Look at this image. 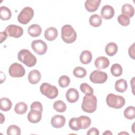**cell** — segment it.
<instances>
[{"label": "cell", "instance_id": "42", "mask_svg": "<svg viewBox=\"0 0 135 135\" xmlns=\"http://www.w3.org/2000/svg\"><path fill=\"white\" fill-rule=\"evenodd\" d=\"M112 134V132H111L109 130H107V131H105V132H104L103 133V134Z\"/></svg>", "mask_w": 135, "mask_h": 135}, {"label": "cell", "instance_id": "37", "mask_svg": "<svg viewBox=\"0 0 135 135\" xmlns=\"http://www.w3.org/2000/svg\"><path fill=\"white\" fill-rule=\"evenodd\" d=\"M69 127L73 130H75L78 131L80 130V128L79 127V124H78V118H71L69 123Z\"/></svg>", "mask_w": 135, "mask_h": 135}, {"label": "cell", "instance_id": "18", "mask_svg": "<svg viewBox=\"0 0 135 135\" xmlns=\"http://www.w3.org/2000/svg\"><path fill=\"white\" fill-rule=\"evenodd\" d=\"M58 32L56 28L54 27H50L47 28L44 33L45 38L50 41L54 40L57 36Z\"/></svg>", "mask_w": 135, "mask_h": 135}, {"label": "cell", "instance_id": "17", "mask_svg": "<svg viewBox=\"0 0 135 135\" xmlns=\"http://www.w3.org/2000/svg\"><path fill=\"white\" fill-rule=\"evenodd\" d=\"M41 78L40 72L37 70H33L30 72L28 75V80L32 84H35L39 82Z\"/></svg>", "mask_w": 135, "mask_h": 135}, {"label": "cell", "instance_id": "10", "mask_svg": "<svg viewBox=\"0 0 135 135\" xmlns=\"http://www.w3.org/2000/svg\"><path fill=\"white\" fill-rule=\"evenodd\" d=\"M5 32L8 36L15 38H18L23 34V28L14 24H11L7 26L5 30Z\"/></svg>", "mask_w": 135, "mask_h": 135}, {"label": "cell", "instance_id": "36", "mask_svg": "<svg viewBox=\"0 0 135 135\" xmlns=\"http://www.w3.org/2000/svg\"><path fill=\"white\" fill-rule=\"evenodd\" d=\"M117 20L120 24L123 26H127L130 24V18L123 14H120L118 16Z\"/></svg>", "mask_w": 135, "mask_h": 135}, {"label": "cell", "instance_id": "8", "mask_svg": "<svg viewBox=\"0 0 135 135\" xmlns=\"http://www.w3.org/2000/svg\"><path fill=\"white\" fill-rule=\"evenodd\" d=\"M8 72L12 77L21 78L24 75L25 70L21 64L18 63H14L9 66Z\"/></svg>", "mask_w": 135, "mask_h": 135}, {"label": "cell", "instance_id": "26", "mask_svg": "<svg viewBox=\"0 0 135 135\" xmlns=\"http://www.w3.org/2000/svg\"><path fill=\"white\" fill-rule=\"evenodd\" d=\"M11 11L8 7L4 6L0 7V18L2 20H8L11 18Z\"/></svg>", "mask_w": 135, "mask_h": 135}, {"label": "cell", "instance_id": "7", "mask_svg": "<svg viewBox=\"0 0 135 135\" xmlns=\"http://www.w3.org/2000/svg\"><path fill=\"white\" fill-rule=\"evenodd\" d=\"M107 79V74L98 70L93 71L90 75V81L95 84L103 83L106 82Z\"/></svg>", "mask_w": 135, "mask_h": 135}, {"label": "cell", "instance_id": "19", "mask_svg": "<svg viewBox=\"0 0 135 135\" xmlns=\"http://www.w3.org/2000/svg\"><path fill=\"white\" fill-rule=\"evenodd\" d=\"M78 124L80 129H86L90 127L91 123V120L90 118L87 116L81 115L78 118Z\"/></svg>", "mask_w": 135, "mask_h": 135}, {"label": "cell", "instance_id": "1", "mask_svg": "<svg viewBox=\"0 0 135 135\" xmlns=\"http://www.w3.org/2000/svg\"><path fill=\"white\" fill-rule=\"evenodd\" d=\"M17 58L20 62L28 67L34 66L37 62L35 55L27 49H22L18 53Z\"/></svg>", "mask_w": 135, "mask_h": 135}, {"label": "cell", "instance_id": "41", "mask_svg": "<svg viewBox=\"0 0 135 135\" xmlns=\"http://www.w3.org/2000/svg\"><path fill=\"white\" fill-rule=\"evenodd\" d=\"M0 34H1V43H2L4 41H5L8 35L5 31L1 32Z\"/></svg>", "mask_w": 135, "mask_h": 135}, {"label": "cell", "instance_id": "5", "mask_svg": "<svg viewBox=\"0 0 135 135\" xmlns=\"http://www.w3.org/2000/svg\"><path fill=\"white\" fill-rule=\"evenodd\" d=\"M40 89L42 94L49 99H53L58 95L59 91L57 88L48 83L44 82L42 83L41 85Z\"/></svg>", "mask_w": 135, "mask_h": 135}, {"label": "cell", "instance_id": "15", "mask_svg": "<svg viewBox=\"0 0 135 135\" xmlns=\"http://www.w3.org/2000/svg\"><path fill=\"white\" fill-rule=\"evenodd\" d=\"M101 0H86L85 2V8L89 12L97 11L100 5Z\"/></svg>", "mask_w": 135, "mask_h": 135}, {"label": "cell", "instance_id": "21", "mask_svg": "<svg viewBox=\"0 0 135 135\" xmlns=\"http://www.w3.org/2000/svg\"><path fill=\"white\" fill-rule=\"evenodd\" d=\"M114 88L115 90L118 92L123 93L125 92L128 88L127 81L123 79L117 80L115 83Z\"/></svg>", "mask_w": 135, "mask_h": 135}, {"label": "cell", "instance_id": "2", "mask_svg": "<svg viewBox=\"0 0 135 135\" xmlns=\"http://www.w3.org/2000/svg\"><path fill=\"white\" fill-rule=\"evenodd\" d=\"M97 99L93 94L85 95L82 101L81 105L82 109L83 111L91 113L94 112L97 109Z\"/></svg>", "mask_w": 135, "mask_h": 135}, {"label": "cell", "instance_id": "35", "mask_svg": "<svg viewBox=\"0 0 135 135\" xmlns=\"http://www.w3.org/2000/svg\"><path fill=\"white\" fill-rule=\"evenodd\" d=\"M58 82L61 88H65L70 84V79L69 77L66 75H62L60 77Z\"/></svg>", "mask_w": 135, "mask_h": 135}, {"label": "cell", "instance_id": "6", "mask_svg": "<svg viewBox=\"0 0 135 135\" xmlns=\"http://www.w3.org/2000/svg\"><path fill=\"white\" fill-rule=\"evenodd\" d=\"M34 16V11L29 6L25 7L23 8L18 15V21L23 24H27Z\"/></svg>", "mask_w": 135, "mask_h": 135}, {"label": "cell", "instance_id": "14", "mask_svg": "<svg viewBox=\"0 0 135 135\" xmlns=\"http://www.w3.org/2000/svg\"><path fill=\"white\" fill-rule=\"evenodd\" d=\"M42 118V112L35 110H31L27 115L28 120L33 123L38 122Z\"/></svg>", "mask_w": 135, "mask_h": 135}, {"label": "cell", "instance_id": "39", "mask_svg": "<svg viewBox=\"0 0 135 135\" xmlns=\"http://www.w3.org/2000/svg\"><path fill=\"white\" fill-rule=\"evenodd\" d=\"M134 43H133L132 45H131L129 48V50H128V53H129V55L130 56V57H131L133 60H134L135 59V57H134Z\"/></svg>", "mask_w": 135, "mask_h": 135}, {"label": "cell", "instance_id": "34", "mask_svg": "<svg viewBox=\"0 0 135 135\" xmlns=\"http://www.w3.org/2000/svg\"><path fill=\"white\" fill-rule=\"evenodd\" d=\"M7 134L8 135H20L21 129L16 125H11L7 129Z\"/></svg>", "mask_w": 135, "mask_h": 135}, {"label": "cell", "instance_id": "11", "mask_svg": "<svg viewBox=\"0 0 135 135\" xmlns=\"http://www.w3.org/2000/svg\"><path fill=\"white\" fill-rule=\"evenodd\" d=\"M114 15V10L113 7L106 5L102 7L101 11V17L105 20L112 18Z\"/></svg>", "mask_w": 135, "mask_h": 135}, {"label": "cell", "instance_id": "3", "mask_svg": "<svg viewBox=\"0 0 135 135\" xmlns=\"http://www.w3.org/2000/svg\"><path fill=\"white\" fill-rule=\"evenodd\" d=\"M61 37L65 43H72L76 40L77 34L71 25L66 24L61 28Z\"/></svg>", "mask_w": 135, "mask_h": 135}, {"label": "cell", "instance_id": "22", "mask_svg": "<svg viewBox=\"0 0 135 135\" xmlns=\"http://www.w3.org/2000/svg\"><path fill=\"white\" fill-rule=\"evenodd\" d=\"M92 59V55L90 51L85 50L82 52L80 56L81 62L84 64H88L91 62Z\"/></svg>", "mask_w": 135, "mask_h": 135}, {"label": "cell", "instance_id": "28", "mask_svg": "<svg viewBox=\"0 0 135 135\" xmlns=\"http://www.w3.org/2000/svg\"><path fill=\"white\" fill-rule=\"evenodd\" d=\"M14 110L17 114H23L25 113L27 110V105L23 102H18L16 104L14 108Z\"/></svg>", "mask_w": 135, "mask_h": 135}, {"label": "cell", "instance_id": "24", "mask_svg": "<svg viewBox=\"0 0 135 135\" xmlns=\"http://www.w3.org/2000/svg\"><path fill=\"white\" fill-rule=\"evenodd\" d=\"M105 51L108 55L112 56L117 53L118 51V46L115 43L110 42L106 45Z\"/></svg>", "mask_w": 135, "mask_h": 135}, {"label": "cell", "instance_id": "38", "mask_svg": "<svg viewBox=\"0 0 135 135\" xmlns=\"http://www.w3.org/2000/svg\"><path fill=\"white\" fill-rule=\"evenodd\" d=\"M31 110H38L41 112H42L43 111V107L40 102L38 101H35L33 102L31 105Z\"/></svg>", "mask_w": 135, "mask_h": 135}, {"label": "cell", "instance_id": "20", "mask_svg": "<svg viewBox=\"0 0 135 135\" xmlns=\"http://www.w3.org/2000/svg\"><path fill=\"white\" fill-rule=\"evenodd\" d=\"M27 32L32 37H37L41 34L42 28L39 25L34 24L28 27Z\"/></svg>", "mask_w": 135, "mask_h": 135}, {"label": "cell", "instance_id": "25", "mask_svg": "<svg viewBox=\"0 0 135 135\" xmlns=\"http://www.w3.org/2000/svg\"><path fill=\"white\" fill-rule=\"evenodd\" d=\"M0 109L3 111H9L12 105V103L11 101L6 98H2L0 100Z\"/></svg>", "mask_w": 135, "mask_h": 135}, {"label": "cell", "instance_id": "27", "mask_svg": "<svg viewBox=\"0 0 135 135\" xmlns=\"http://www.w3.org/2000/svg\"><path fill=\"white\" fill-rule=\"evenodd\" d=\"M102 18L98 14L92 15L89 18L90 24L93 27H99L102 24Z\"/></svg>", "mask_w": 135, "mask_h": 135}, {"label": "cell", "instance_id": "32", "mask_svg": "<svg viewBox=\"0 0 135 135\" xmlns=\"http://www.w3.org/2000/svg\"><path fill=\"white\" fill-rule=\"evenodd\" d=\"M73 75L79 78H83L85 77L86 75V70L81 66H78L74 69L73 71Z\"/></svg>", "mask_w": 135, "mask_h": 135}, {"label": "cell", "instance_id": "4", "mask_svg": "<svg viewBox=\"0 0 135 135\" xmlns=\"http://www.w3.org/2000/svg\"><path fill=\"white\" fill-rule=\"evenodd\" d=\"M106 102L109 107L117 109L124 106L126 100L122 96L110 93L107 97Z\"/></svg>", "mask_w": 135, "mask_h": 135}, {"label": "cell", "instance_id": "40", "mask_svg": "<svg viewBox=\"0 0 135 135\" xmlns=\"http://www.w3.org/2000/svg\"><path fill=\"white\" fill-rule=\"evenodd\" d=\"M88 135H99V131L96 128H91L87 132Z\"/></svg>", "mask_w": 135, "mask_h": 135}, {"label": "cell", "instance_id": "13", "mask_svg": "<svg viewBox=\"0 0 135 135\" xmlns=\"http://www.w3.org/2000/svg\"><path fill=\"white\" fill-rule=\"evenodd\" d=\"M66 98L70 103L76 102L79 98V94L78 90L75 88L69 89L66 93Z\"/></svg>", "mask_w": 135, "mask_h": 135}, {"label": "cell", "instance_id": "16", "mask_svg": "<svg viewBox=\"0 0 135 135\" xmlns=\"http://www.w3.org/2000/svg\"><path fill=\"white\" fill-rule=\"evenodd\" d=\"M109 64V60L105 56H99L95 59L94 62L95 66L98 69H104L108 67Z\"/></svg>", "mask_w": 135, "mask_h": 135}, {"label": "cell", "instance_id": "9", "mask_svg": "<svg viewBox=\"0 0 135 135\" xmlns=\"http://www.w3.org/2000/svg\"><path fill=\"white\" fill-rule=\"evenodd\" d=\"M31 46L33 51L40 55L44 54L47 50V44L41 40L33 41L31 43Z\"/></svg>", "mask_w": 135, "mask_h": 135}, {"label": "cell", "instance_id": "30", "mask_svg": "<svg viewBox=\"0 0 135 135\" xmlns=\"http://www.w3.org/2000/svg\"><path fill=\"white\" fill-rule=\"evenodd\" d=\"M122 71L123 70L122 66L118 63L113 64L111 68V74L115 77L120 76L122 74Z\"/></svg>", "mask_w": 135, "mask_h": 135}, {"label": "cell", "instance_id": "23", "mask_svg": "<svg viewBox=\"0 0 135 135\" xmlns=\"http://www.w3.org/2000/svg\"><path fill=\"white\" fill-rule=\"evenodd\" d=\"M122 14L127 16L128 17H132L134 13V9L132 5L129 4H124L121 8Z\"/></svg>", "mask_w": 135, "mask_h": 135}, {"label": "cell", "instance_id": "29", "mask_svg": "<svg viewBox=\"0 0 135 135\" xmlns=\"http://www.w3.org/2000/svg\"><path fill=\"white\" fill-rule=\"evenodd\" d=\"M123 113L127 119H133L135 117V108L133 106H129L124 110Z\"/></svg>", "mask_w": 135, "mask_h": 135}, {"label": "cell", "instance_id": "12", "mask_svg": "<svg viewBox=\"0 0 135 135\" xmlns=\"http://www.w3.org/2000/svg\"><path fill=\"white\" fill-rule=\"evenodd\" d=\"M51 123L54 128H61L65 123V118L62 115H55L52 118Z\"/></svg>", "mask_w": 135, "mask_h": 135}, {"label": "cell", "instance_id": "31", "mask_svg": "<svg viewBox=\"0 0 135 135\" xmlns=\"http://www.w3.org/2000/svg\"><path fill=\"white\" fill-rule=\"evenodd\" d=\"M53 108L59 112H63L66 109L65 103L62 100H57L54 102Z\"/></svg>", "mask_w": 135, "mask_h": 135}, {"label": "cell", "instance_id": "33", "mask_svg": "<svg viewBox=\"0 0 135 135\" xmlns=\"http://www.w3.org/2000/svg\"><path fill=\"white\" fill-rule=\"evenodd\" d=\"M80 89L81 91L85 95H91L93 94L94 91L93 88L88 83H82L80 86Z\"/></svg>", "mask_w": 135, "mask_h": 135}]
</instances>
